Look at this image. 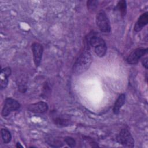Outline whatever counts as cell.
<instances>
[{"mask_svg": "<svg viewBox=\"0 0 148 148\" xmlns=\"http://www.w3.org/2000/svg\"><path fill=\"white\" fill-rule=\"evenodd\" d=\"M92 62V57L88 50L83 51L75 61L72 72L75 75H80L85 72L90 68Z\"/></svg>", "mask_w": 148, "mask_h": 148, "instance_id": "obj_1", "label": "cell"}, {"mask_svg": "<svg viewBox=\"0 0 148 148\" xmlns=\"http://www.w3.org/2000/svg\"><path fill=\"white\" fill-rule=\"evenodd\" d=\"M88 46L92 49L94 53L99 57L105 56L107 51V46L105 40L95 34H90L87 37Z\"/></svg>", "mask_w": 148, "mask_h": 148, "instance_id": "obj_2", "label": "cell"}, {"mask_svg": "<svg viewBox=\"0 0 148 148\" xmlns=\"http://www.w3.org/2000/svg\"><path fill=\"white\" fill-rule=\"evenodd\" d=\"M95 21L99 29L105 33H109L111 31V27L109 18L103 11H100L97 13L95 17Z\"/></svg>", "mask_w": 148, "mask_h": 148, "instance_id": "obj_3", "label": "cell"}, {"mask_svg": "<svg viewBox=\"0 0 148 148\" xmlns=\"http://www.w3.org/2000/svg\"><path fill=\"white\" fill-rule=\"evenodd\" d=\"M117 142L128 147H133L134 146L135 141L128 130L124 128L122 129L117 136Z\"/></svg>", "mask_w": 148, "mask_h": 148, "instance_id": "obj_4", "label": "cell"}, {"mask_svg": "<svg viewBox=\"0 0 148 148\" xmlns=\"http://www.w3.org/2000/svg\"><path fill=\"white\" fill-rule=\"evenodd\" d=\"M20 108V104L17 101L11 98H8L4 101L2 110V116L7 117L12 112L17 110Z\"/></svg>", "mask_w": 148, "mask_h": 148, "instance_id": "obj_5", "label": "cell"}, {"mask_svg": "<svg viewBox=\"0 0 148 148\" xmlns=\"http://www.w3.org/2000/svg\"><path fill=\"white\" fill-rule=\"evenodd\" d=\"M147 48L135 49L127 57L126 61L129 64H131V65L136 64L147 53Z\"/></svg>", "mask_w": 148, "mask_h": 148, "instance_id": "obj_6", "label": "cell"}, {"mask_svg": "<svg viewBox=\"0 0 148 148\" xmlns=\"http://www.w3.org/2000/svg\"><path fill=\"white\" fill-rule=\"evenodd\" d=\"M31 50L33 54V60L34 62L36 67H38L40 64L43 53V47L40 43L34 42L31 45Z\"/></svg>", "mask_w": 148, "mask_h": 148, "instance_id": "obj_7", "label": "cell"}, {"mask_svg": "<svg viewBox=\"0 0 148 148\" xmlns=\"http://www.w3.org/2000/svg\"><path fill=\"white\" fill-rule=\"evenodd\" d=\"M48 105L43 101H39L28 106V110L34 113L43 114L46 113L48 110Z\"/></svg>", "mask_w": 148, "mask_h": 148, "instance_id": "obj_8", "label": "cell"}, {"mask_svg": "<svg viewBox=\"0 0 148 148\" xmlns=\"http://www.w3.org/2000/svg\"><path fill=\"white\" fill-rule=\"evenodd\" d=\"M148 23V13H142L138 18L134 27V31L136 32L140 31Z\"/></svg>", "mask_w": 148, "mask_h": 148, "instance_id": "obj_9", "label": "cell"}, {"mask_svg": "<svg viewBox=\"0 0 148 148\" xmlns=\"http://www.w3.org/2000/svg\"><path fill=\"white\" fill-rule=\"evenodd\" d=\"M12 73L11 68L10 67H5L1 69V82L0 87L1 89H5L8 84V77L10 76Z\"/></svg>", "mask_w": 148, "mask_h": 148, "instance_id": "obj_10", "label": "cell"}, {"mask_svg": "<svg viewBox=\"0 0 148 148\" xmlns=\"http://www.w3.org/2000/svg\"><path fill=\"white\" fill-rule=\"evenodd\" d=\"M125 95L124 94H121L118 97L117 99H116L114 105L113 106V112L114 114H119L120 110L121 108L123 106V105L124 104L125 101Z\"/></svg>", "mask_w": 148, "mask_h": 148, "instance_id": "obj_11", "label": "cell"}, {"mask_svg": "<svg viewBox=\"0 0 148 148\" xmlns=\"http://www.w3.org/2000/svg\"><path fill=\"white\" fill-rule=\"evenodd\" d=\"M46 141L48 145L51 147H62L64 146V143L60 139L53 137H47Z\"/></svg>", "mask_w": 148, "mask_h": 148, "instance_id": "obj_12", "label": "cell"}, {"mask_svg": "<svg viewBox=\"0 0 148 148\" xmlns=\"http://www.w3.org/2000/svg\"><path fill=\"white\" fill-rule=\"evenodd\" d=\"M116 9L120 12L122 17H124L127 13V2L124 0L119 1L116 6Z\"/></svg>", "mask_w": 148, "mask_h": 148, "instance_id": "obj_13", "label": "cell"}, {"mask_svg": "<svg viewBox=\"0 0 148 148\" xmlns=\"http://www.w3.org/2000/svg\"><path fill=\"white\" fill-rule=\"evenodd\" d=\"M1 135L2 139L4 143L7 144L11 141L12 135L10 132L6 128H2L1 130Z\"/></svg>", "mask_w": 148, "mask_h": 148, "instance_id": "obj_14", "label": "cell"}, {"mask_svg": "<svg viewBox=\"0 0 148 148\" xmlns=\"http://www.w3.org/2000/svg\"><path fill=\"white\" fill-rule=\"evenodd\" d=\"M53 121L54 124L59 127H66L71 124V121L69 120L65 119L61 117H56L53 120Z\"/></svg>", "mask_w": 148, "mask_h": 148, "instance_id": "obj_15", "label": "cell"}, {"mask_svg": "<svg viewBox=\"0 0 148 148\" xmlns=\"http://www.w3.org/2000/svg\"><path fill=\"white\" fill-rule=\"evenodd\" d=\"M64 142L65 143H66L69 146L71 147H75L76 146V141L75 140L72 138V137H69V136H67V137H65L64 138Z\"/></svg>", "mask_w": 148, "mask_h": 148, "instance_id": "obj_16", "label": "cell"}, {"mask_svg": "<svg viewBox=\"0 0 148 148\" xmlns=\"http://www.w3.org/2000/svg\"><path fill=\"white\" fill-rule=\"evenodd\" d=\"M98 2L97 1H88L87 2V8L89 10H94L97 6Z\"/></svg>", "mask_w": 148, "mask_h": 148, "instance_id": "obj_17", "label": "cell"}, {"mask_svg": "<svg viewBox=\"0 0 148 148\" xmlns=\"http://www.w3.org/2000/svg\"><path fill=\"white\" fill-rule=\"evenodd\" d=\"M141 62L143 65V66L147 69V57H145V58H141Z\"/></svg>", "mask_w": 148, "mask_h": 148, "instance_id": "obj_18", "label": "cell"}, {"mask_svg": "<svg viewBox=\"0 0 148 148\" xmlns=\"http://www.w3.org/2000/svg\"><path fill=\"white\" fill-rule=\"evenodd\" d=\"M16 147H23V146L20 143L17 142V145H16Z\"/></svg>", "mask_w": 148, "mask_h": 148, "instance_id": "obj_19", "label": "cell"}]
</instances>
